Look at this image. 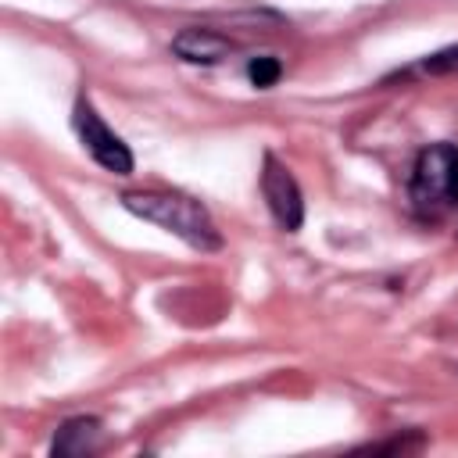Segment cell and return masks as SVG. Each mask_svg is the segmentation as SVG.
<instances>
[{
	"label": "cell",
	"instance_id": "cell-1",
	"mask_svg": "<svg viewBox=\"0 0 458 458\" xmlns=\"http://www.w3.org/2000/svg\"><path fill=\"white\" fill-rule=\"evenodd\" d=\"M122 208L132 211L136 218L154 222L157 229L179 236L193 250H218L222 247V233H218L211 211L190 193H175V190L122 193Z\"/></svg>",
	"mask_w": 458,
	"mask_h": 458
},
{
	"label": "cell",
	"instance_id": "cell-2",
	"mask_svg": "<svg viewBox=\"0 0 458 458\" xmlns=\"http://www.w3.org/2000/svg\"><path fill=\"white\" fill-rule=\"evenodd\" d=\"M411 208L422 218H440L447 208L458 204V147L429 143L411 168Z\"/></svg>",
	"mask_w": 458,
	"mask_h": 458
},
{
	"label": "cell",
	"instance_id": "cell-3",
	"mask_svg": "<svg viewBox=\"0 0 458 458\" xmlns=\"http://www.w3.org/2000/svg\"><path fill=\"white\" fill-rule=\"evenodd\" d=\"M72 122H75V132H79L82 147L89 150V157L100 168H107L114 175H132V150H129V143L114 129H107V122L97 114V107L86 97L75 100Z\"/></svg>",
	"mask_w": 458,
	"mask_h": 458
},
{
	"label": "cell",
	"instance_id": "cell-4",
	"mask_svg": "<svg viewBox=\"0 0 458 458\" xmlns=\"http://www.w3.org/2000/svg\"><path fill=\"white\" fill-rule=\"evenodd\" d=\"M261 197L276 218L279 229L286 233H297L301 222H304V197H301V186L293 179V172L286 165L276 161V154H265V165H261Z\"/></svg>",
	"mask_w": 458,
	"mask_h": 458
},
{
	"label": "cell",
	"instance_id": "cell-5",
	"mask_svg": "<svg viewBox=\"0 0 458 458\" xmlns=\"http://www.w3.org/2000/svg\"><path fill=\"white\" fill-rule=\"evenodd\" d=\"M233 39L215 32V29H204V25H186L172 36V54L190 61V64H218L222 57L233 54Z\"/></svg>",
	"mask_w": 458,
	"mask_h": 458
},
{
	"label": "cell",
	"instance_id": "cell-6",
	"mask_svg": "<svg viewBox=\"0 0 458 458\" xmlns=\"http://www.w3.org/2000/svg\"><path fill=\"white\" fill-rule=\"evenodd\" d=\"M100 447V419L93 415H75V419H64L54 433V444H50V454L54 458H86Z\"/></svg>",
	"mask_w": 458,
	"mask_h": 458
},
{
	"label": "cell",
	"instance_id": "cell-7",
	"mask_svg": "<svg viewBox=\"0 0 458 458\" xmlns=\"http://www.w3.org/2000/svg\"><path fill=\"white\" fill-rule=\"evenodd\" d=\"M279 75H283V64H279V57H272V54H261V57H250V61H247V79H250V86H258V89H272V86L279 82Z\"/></svg>",
	"mask_w": 458,
	"mask_h": 458
},
{
	"label": "cell",
	"instance_id": "cell-8",
	"mask_svg": "<svg viewBox=\"0 0 458 458\" xmlns=\"http://www.w3.org/2000/svg\"><path fill=\"white\" fill-rule=\"evenodd\" d=\"M419 72H426V75H451V72H458V47H447V50H437V54L422 57Z\"/></svg>",
	"mask_w": 458,
	"mask_h": 458
}]
</instances>
